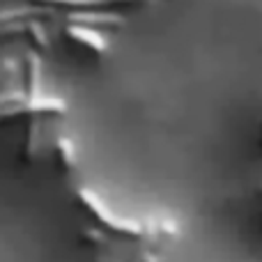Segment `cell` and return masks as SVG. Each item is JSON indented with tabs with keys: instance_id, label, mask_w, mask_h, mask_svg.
Listing matches in <instances>:
<instances>
[{
	"instance_id": "cell-4",
	"label": "cell",
	"mask_w": 262,
	"mask_h": 262,
	"mask_svg": "<svg viewBox=\"0 0 262 262\" xmlns=\"http://www.w3.org/2000/svg\"><path fill=\"white\" fill-rule=\"evenodd\" d=\"M258 193H260V198H262V184H260V189H258Z\"/></svg>"
},
{
	"instance_id": "cell-2",
	"label": "cell",
	"mask_w": 262,
	"mask_h": 262,
	"mask_svg": "<svg viewBox=\"0 0 262 262\" xmlns=\"http://www.w3.org/2000/svg\"><path fill=\"white\" fill-rule=\"evenodd\" d=\"M69 35H72L76 41H81V44L90 46V49L97 51V53H106V51H108V41H106L97 30H92V28L72 26V28H69Z\"/></svg>"
},
{
	"instance_id": "cell-1",
	"label": "cell",
	"mask_w": 262,
	"mask_h": 262,
	"mask_svg": "<svg viewBox=\"0 0 262 262\" xmlns=\"http://www.w3.org/2000/svg\"><path fill=\"white\" fill-rule=\"evenodd\" d=\"M78 195H81L83 205H85V207L90 209V212L95 214L106 228H111L113 232H120V235H127V237H138V239L143 237V223L131 221V219L115 216V214L111 212V209L106 207L95 193H90V191H81Z\"/></svg>"
},
{
	"instance_id": "cell-3",
	"label": "cell",
	"mask_w": 262,
	"mask_h": 262,
	"mask_svg": "<svg viewBox=\"0 0 262 262\" xmlns=\"http://www.w3.org/2000/svg\"><path fill=\"white\" fill-rule=\"evenodd\" d=\"M83 237H85V239L90 242L92 246L106 244V235H104V232H101V230H85V235H83Z\"/></svg>"
}]
</instances>
